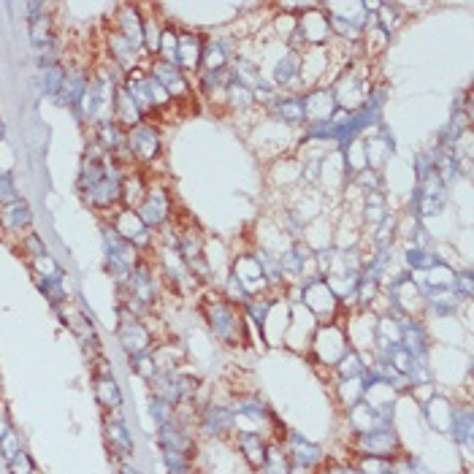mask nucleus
Returning <instances> with one entry per match:
<instances>
[{"label":"nucleus","mask_w":474,"mask_h":474,"mask_svg":"<svg viewBox=\"0 0 474 474\" xmlns=\"http://www.w3.org/2000/svg\"><path fill=\"white\" fill-rule=\"evenodd\" d=\"M111 230H114L120 239H125L127 244L141 247V244L146 242V230H149V228H146L144 220L136 214V209H123V211L117 214V220H114Z\"/></svg>","instance_id":"obj_3"},{"label":"nucleus","mask_w":474,"mask_h":474,"mask_svg":"<svg viewBox=\"0 0 474 474\" xmlns=\"http://www.w3.org/2000/svg\"><path fill=\"white\" fill-rule=\"evenodd\" d=\"M14 431V426H11V417H8V412H6V407L0 404V439L6 436V433Z\"/></svg>","instance_id":"obj_8"},{"label":"nucleus","mask_w":474,"mask_h":474,"mask_svg":"<svg viewBox=\"0 0 474 474\" xmlns=\"http://www.w3.org/2000/svg\"><path fill=\"white\" fill-rule=\"evenodd\" d=\"M30 223H33V214H30L27 201H20V198H17V201L0 207V225L6 228V230L20 233V230H25Z\"/></svg>","instance_id":"obj_4"},{"label":"nucleus","mask_w":474,"mask_h":474,"mask_svg":"<svg viewBox=\"0 0 474 474\" xmlns=\"http://www.w3.org/2000/svg\"><path fill=\"white\" fill-rule=\"evenodd\" d=\"M17 201V193H14V182H11V174L0 171V207Z\"/></svg>","instance_id":"obj_7"},{"label":"nucleus","mask_w":474,"mask_h":474,"mask_svg":"<svg viewBox=\"0 0 474 474\" xmlns=\"http://www.w3.org/2000/svg\"><path fill=\"white\" fill-rule=\"evenodd\" d=\"M106 442H109V450L114 455H127L133 453V439L130 431L125 428V423L120 417H106Z\"/></svg>","instance_id":"obj_6"},{"label":"nucleus","mask_w":474,"mask_h":474,"mask_svg":"<svg viewBox=\"0 0 474 474\" xmlns=\"http://www.w3.org/2000/svg\"><path fill=\"white\" fill-rule=\"evenodd\" d=\"M92 385H95V398H98V404L109 410V412H117L120 407H123V393L117 388V382H114V377L111 374H98L95 379H92Z\"/></svg>","instance_id":"obj_5"},{"label":"nucleus","mask_w":474,"mask_h":474,"mask_svg":"<svg viewBox=\"0 0 474 474\" xmlns=\"http://www.w3.org/2000/svg\"><path fill=\"white\" fill-rule=\"evenodd\" d=\"M120 342H123L125 352L130 355V358H139V355H146L149 352V344H152V339H149V333L146 328L133 317V314H127L125 309H120Z\"/></svg>","instance_id":"obj_2"},{"label":"nucleus","mask_w":474,"mask_h":474,"mask_svg":"<svg viewBox=\"0 0 474 474\" xmlns=\"http://www.w3.org/2000/svg\"><path fill=\"white\" fill-rule=\"evenodd\" d=\"M123 474H139L136 469H130V466H123Z\"/></svg>","instance_id":"obj_9"},{"label":"nucleus","mask_w":474,"mask_h":474,"mask_svg":"<svg viewBox=\"0 0 474 474\" xmlns=\"http://www.w3.org/2000/svg\"><path fill=\"white\" fill-rule=\"evenodd\" d=\"M125 146H127V155L136 158V160H144L149 163L152 158H158L160 152V139H158V130L152 125H133L125 136Z\"/></svg>","instance_id":"obj_1"}]
</instances>
